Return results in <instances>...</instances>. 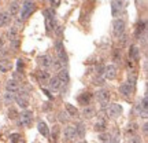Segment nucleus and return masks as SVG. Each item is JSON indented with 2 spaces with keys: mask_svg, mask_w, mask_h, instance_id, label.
Returning a JSON list of instances; mask_svg holds the SVG:
<instances>
[{
  "mask_svg": "<svg viewBox=\"0 0 148 143\" xmlns=\"http://www.w3.org/2000/svg\"><path fill=\"white\" fill-rule=\"evenodd\" d=\"M19 120H18V124H19V127H30L32 125V121H33V113L30 110H25L23 113L19 114Z\"/></svg>",
  "mask_w": 148,
  "mask_h": 143,
  "instance_id": "f257e3e1",
  "label": "nucleus"
},
{
  "mask_svg": "<svg viewBox=\"0 0 148 143\" xmlns=\"http://www.w3.org/2000/svg\"><path fill=\"white\" fill-rule=\"evenodd\" d=\"M125 32V21L123 19H115L112 22V33L115 37H119Z\"/></svg>",
  "mask_w": 148,
  "mask_h": 143,
  "instance_id": "f03ea898",
  "label": "nucleus"
},
{
  "mask_svg": "<svg viewBox=\"0 0 148 143\" xmlns=\"http://www.w3.org/2000/svg\"><path fill=\"white\" fill-rule=\"evenodd\" d=\"M96 98H97V101L100 102L101 106L106 107L107 105H108V102H110V91H108V90H100V91H97Z\"/></svg>",
  "mask_w": 148,
  "mask_h": 143,
  "instance_id": "7ed1b4c3",
  "label": "nucleus"
},
{
  "mask_svg": "<svg viewBox=\"0 0 148 143\" xmlns=\"http://www.w3.org/2000/svg\"><path fill=\"white\" fill-rule=\"evenodd\" d=\"M33 10H34L33 1L32 0H26V1L23 3V6H22V8H21V17L23 18V19H26L27 17L33 12Z\"/></svg>",
  "mask_w": 148,
  "mask_h": 143,
  "instance_id": "20e7f679",
  "label": "nucleus"
},
{
  "mask_svg": "<svg viewBox=\"0 0 148 143\" xmlns=\"http://www.w3.org/2000/svg\"><path fill=\"white\" fill-rule=\"evenodd\" d=\"M122 114V106L118 103H112L110 105V107H107V116L111 118H116Z\"/></svg>",
  "mask_w": 148,
  "mask_h": 143,
  "instance_id": "39448f33",
  "label": "nucleus"
},
{
  "mask_svg": "<svg viewBox=\"0 0 148 143\" xmlns=\"http://www.w3.org/2000/svg\"><path fill=\"white\" fill-rule=\"evenodd\" d=\"M63 139L66 142H71L75 139V129L73 125H67L63 131Z\"/></svg>",
  "mask_w": 148,
  "mask_h": 143,
  "instance_id": "423d86ee",
  "label": "nucleus"
},
{
  "mask_svg": "<svg viewBox=\"0 0 148 143\" xmlns=\"http://www.w3.org/2000/svg\"><path fill=\"white\" fill-rule=\"evenodd\" d=\"M103 73H104V77L107 80H114L116 77V68L114 65H107V66H104Z\"/></svg>",
  "mask_w": 148,
  "mask_h": 143,
  "instance_id": "0eeeda50",
  "label": "nucleus"
},
{
  "mask_svg": "<svg viewBox=\"0 0 148 143\" xmlns=\"http://www.w3.org/2000/svg\"><path fill=\"white\" fill-rule=\"evenodd\" d=\"M122 7H123V4H122L121 0H112V3H111V14H112V17L119 15L122 11Z\"/></svg>",
  "mask_w": 148,
  "mask_h": 143,
  "instance_id": "6e6552de",
  "label": "nucleus"
},
{
  "mask_svg": "<svg viewBox=\"0 0 148 143\" xmlns=\"http://www.w3.org/2000/svg\"><path fill=\"white\" fill-rule=\"evenodd\" d=\"M5 90L11 92V94H16V92H19V84L16 83L15 80H8L7 83H5Z\"/></svg>",
  "mask_w": 148,
  "mask_h": 143,
  "instance_id": "1a4fd4ad",
  "label": "nucleus"
},
{
  "mask_svg": "<svg viewBox=\"0 0 148 143\" xmlns=\"http://www.w3.org/2000/svg\"><path fill=\"white\" fill-rule=\"evenodd\" d=\"M129 57H130V61H138L140 59V48L137 46H130L129 48Z\"/></svg>",
  "mask_w": 148,
  "mask_h": 143,
  "instance_id": "9d476101",
  "label": "nucleus"
},
{
  "mask_svg": "<svg viewBox=\"0 0 148 143\" xmlns=\"http://www.w3.org/2000/svg\"><path fill=\"white\" fill-rule=\"evenodd\" d=\"M12 69V62L8 61V59H0V72H3V73H7V72H10Z\"/></svg>",
  "mask_w": 148,
  "mask_h": 143,
  "instance_id": "9b49d317",
  "label": "nucleus"
},
{
  "mask_svg": "<svg viewBox=\"0 0 148 143\" xmlns=\"http://www.w3.org/2000/svg\"><path fill=\"white\" fill-rule=\"evenodd\" d=\"M11 22V17H10V12H0V28L3 26H8Z\"/></svg>",
  "mask_w": 148,
  "mask_h": 143,
  "instance_id": "f8f14e48",
  "label": "nucleus"
},
{
  "mask_svg": "<svg viewBox=\"0 0 148 143\" xmlns=\"http://www.w3.org/2000/svg\"><path fill=\"white\" fill-rule=\"evenodd\" d=\"M48 85H49V88L52 91H56L60 88V85H62V83H60V80L58 79V76H55V77H49V80H48Z\"/></svg>",
  "mask_w": 148,
  "mask_h": 143,
  "instance_id": "ddd939ff",
  "label": "nucleus"
},
{
  "mask_svg": "<svg viewBox=\"0 0 148 143\" xmlns=\"http://www.w3.org/2000/svg\"><path fill=\"white\" fill-rule=\"evenodd\" d=\"M119 92H121L125 98H129L133 92V87L130 84H126V83H125V84H122L121 87H119Z\"/></svg>",
  "mask_w": 148,
  "mask_h": 143,
  "instance_id": "4468645a",
  "label": "nucleus"
},
{
  "mask_svg": "<svg viewBox=\"0 0 148 143\" xmlns=\"http://www.w3.org/2000/svg\"><path fill=\"white\" fill-rule=\"evenodd\" d=\"M90 99H92V94H90V92H82V94L78 96V102L81 105H84V106L89 105Z\"/></svg>",
  "mask_w": 148,
  "mask_h": 143,
  "instance_id": "2eb2a0df",
  "label": "nucleus"
},
{
  "mask_svg": "<svg viewBox=\"0 0 148 143\" xmlns=\"http://www.w3.org/2000/svg\"><path fill=\"white\" fill-rule=\"evenodd\" d=\"M37 129H38V132L41 133L44 138H48V136H49L48 127H47V124H45L44 121H38V124H37Z\"/></svg>",
  "mask_w": 148,
  "mask_h": 143,
  "instance_id": "dca6fc26",
  "label": "nucleus"
},
{
  "mask_svg": "<svg viewBox=\"0 0 148 143\" xmlns=\"http://www.w3.org/2000/svg\"><path fill=\"white\" fill-rule=\"evenodd\" d=\"M49 74H48V72H38L37 73V79H38V83L41 85H45L48 84V80H49Z\"/></svg>",
  "mask_w": 148,
  "mask_h": 143,
  "instance_id": "f3484780",
  "label": "nucleus"
},
{
  "mask_svg": "<svg viewBox=\"0 0 148 143\" xmlns=\"http://www.w3.org/2000/svg\"><path fill=\"white\" fill-rule=\"evenodd\" d=\"M58 79L60 80V83H62V84H67V83H69V80H70L69 72H67L66 69H60L59 70V74H58Z\"/></svg>",
  "mask_w": 148,
  "mask_h": 143,
  "instance_id": "a211bd4d",
  "label": "nucleus"
},
{
  "mask_svg": "<svg viewBox=\"0 0 148 143\" xmlns=\"http://www.w3.org/2000/svg\"><path fill=\"white\" fill-rule=\"evenodd\" d=\"M15 101H16V103L22 107V109H26V107L29 106V99H27V96H25V95L16 96Z\"/></svg>",
  "mask_w": 148,
  "mask_h": 143,
  "instance_id": "6ab92c4d",
  "label": "nucleus"
},
{
  "mask_svg": "<svg viewBox=\"0 0 148 143\" xmlns=\"http://www.w3.org/2000/svg\"><path fill=\"white\" fill-rule=\"evenodd\" d=\"M38 61H40V65H41L42 68H49V66H51V62H52L51 57H48V55H42V57H40Z\"/></svg>",
  "mask_w": 148,
  "mask_h": 143,
  "instance_id": "aec40b11",
  "label": "nucleus"
},
{
  "mask_svg": "<svg viewBox=\"0 0 148 143\" xmlns=\"http://www.w3.org/2000/svg\"><path fill=\"white\" fill-rule=\"evenodd\" d=\"M66 111L69 113V116H71V117H78V110H77V107H74L73 105H70V103H66Z\"/></svg>",
  "mask_w": 148,
  "mask_h": 143,
  "instance_id": "412c9836",
  "label": "nucleus"
},
{
  "mask_svg": "<svg viewBox=\"0 0 148 143\" xmlns=\"http://www.w3.org/2000/svg\"><path fill=\"white\" fill-rule=\"evenodd\" d=\"M19 8H21L19 4H18L16 1H12V3L10 4V7H8V12H10V15H12V17L16 15V14L19 12Z\"/></svg>",
  "mask_w": 148,
  "mask_h": 143,
  "instance_id": "4be33fe9",
  "label": "nucleus"
},
{
  "mask_svg": "<svg viewBox=\"0 0 148 143\" xmlns=\"http://www.w3.org/2000/svg\"><path fill=\"white\" fill-rule=\"evenodd\" d=\"M82 114H84L85 118H92V117L96 114V110L95 107H90V106H86L84 109V111H82Z\"/></svg>",
  "mask_w": 148,
  "mask_h": 143,
  "instance_id": "5701e85b",
  "label": "nucleus"
},
{
  "mask_svg": "<svg viewBox=\"0 0 148 143\" xmlns=\"http://www.w3.org/2000/svg\"><path fill=\"white\" fill-rule=\"evenodd\" d=\"M107 128V122L106 120H99V121L95 124V129L97 131V132H104Z\"/></svg>",
  "mask_w": 148,
  "mask_h": 143,
  "instance_id": "b1692460",
  "label": "nucleus"
},
{
  "mask_svg": "<svg viewBox=\"0 0 148 143\" xmlns=\"http://www.w3.org/2000/svg\"><path fill=\"white\" fill-rule=\"evenodd\" d=\"M51 66L53 68V70H55V72H59L60 69H63V68H64V62H63V61H60V59H55V61H52V62H51Z\"/></svg>",
  "mask_w": 148,
  "mask_h": 143,
  "instance_id": "393cba45",
  "label": "nucleus"
},
{
  "mask_svg": "<svg viewBox=\"0 0 148 143\" xmlns=\"http://www.w3.org/2000/svg\"><path fill=\"white\" fill-rule=\"evenodd\" d=\"M74 129H75V136H78V138H84V136H85V127H84V124H81V122H79L77 127H74Z\"/></svg>",
  "mask_w": 148,
  "mask_h": 143,
  "instance_id": "a878e982",
  "label": "nucleus"
},
{
  "mask_svg": "<svg viewBox=\"0 0 148 143\" xmlns=\"http://www.w3.org/2000/svg\"><path fill=\"white\" fill-rule=\"evenodd\" d=\"M145 21H140L137 23V26H136V36L137 37H140L141 36V33H144L145 32Z\"/></svg>",
  "mask_w": 148,
  "mask_h": 143,
  "instance_id": "bb28decb",
  "label": "nucleus"
},
{
  "mask_svg": "<svg viewBox=\"0 0 148 143\" xmlns=\"http://www.w3.org/2000/svg\"><path fill=\"white\" fill-rule=\"evenodd\" d=\"M7 36H8V39H10V41H11V40H15L16 36H18V28H16V26H11L10 29H8Z\"/></svg>",
  "mask_w": 148,
  "mask_h": 143,
  "instance_id": "cd10ccee",
  "label": "nucleus"
},
{
  "mask_svg": "<svg viewBox=\"0 0 148 143\" xmlns=\"http://www.w3.org/2000/svg\"><path fill=\"white\" fill-rule=\"evenodd\" d=\"M137 131H138V125L136 124V122H130V124L127 125V128H126V132H127V133H130V135L136 133Z\"/></svg>",
  "mask_w": 148,
  "mask_h": 143,
  "instance_id": "c85d7f7f",
  "label": "nucleus"
},
{
  "mask_svg": "<svg viewBox=\"0 0 148 143\" xmlns=\"http://www.w3.org/2000/svg\"><path fill=\"white\" fill-rule=\"evenodd\" d=\"M12 101H15V96H14V94H11V92H8V91H7V94H4V102L10 105Z\"/></svg>",
  "mask_w": 148,
  "mask_h": 143,
  "instance_id": "c756f323",
  "label": "nucleus"
},
{
  "mask_svg": "<svg viewBox=\"0 0 148 143\" xmlns=\"http://www.w3.org/2000/svg\"><path fill=\"white\" fill-rule=\"evenodd\" d=\"M18 116H19V113H18V110H16V109L11 107L10 110H8V118H11V120H15Z\"/></svg>",
  "mask_w": 148,
  "mask_h": 143,
  "instance_id": "7c9ffc66",
  "label": "nucleus"
},
{
  "mask_svg": "<svg viewBox=\"0 0 148 143\" xmlns=\"http://www.w3.org/2000/svg\"><path fill=\"white\" fill-rule=\"evenodd\" d=\"M99 139H100L101 142H111V135H110V133L101 132L100 136H99Z\"/></svg>",
  "mask_w": 148,
  "mask_h": 143,
  "instance_id": "2f4dec72",
  "label": "nucleus"
},
{
  "mask_svg": "<svg viewBox=\"0 0 148 143\" xmlns=\"http://www.w3.org/2000/svg\"><path fill=\"white\" fill-rule=\"evenodd\" d=\"M59 132H60L59 127H58V125H53V129H52V139H53V140H58Z\"/></svg>",
  "mask_w": 148,
  "mask_h": 143,
  "instance_id": "473e14b6",
  "label": "nucleus"
},
{
  "mask_svg": "<svg viewBox=\"0 0 148 143\" xmlns=\"http://www.w3.org/2000/svg\"><path fill=\"white\" fill-rule=\"evenodd\" d=\"M112 58H114V61H115V62H119V61H121V50H119V48L114 50Z\"/></svg>",
  "mask_w": 148,
  "mask_h": 143,
  "instance_id": "72a5a7b5",
  "label": "nucleus"
},
{
  "mask_svg": "<svg viewBox=\"0 0 148 143\" xmlns=\"http://www.w3.org/2000/svg\"><path fill=\"white\" fill-rule=\"evenodd\" d=\"M21 135L19 133H11L10 135V142H21Z\"/></svg>",
  "mask_w": 148,
  "mask_h": 143,
  "instance_id": "f704fd0d",
  "label": "nucleus"
},
{
  "mask_svg": "<svg viewBox=\"0 0 148 143\" xmlns=\"http://www.w3.org/2000/svg\"><path fill=\"white\" fill-rule=\"evenodd\" d=\"M127 43V36H125L123 33H122L121 36H119V47H125Z\"/></svg>",
  "mask_w": 148,
  "mask_h": 143,
  "instance_id": "c9c22d12",
  "label": "nucleus"
},
{
  "mask_svg": "<svg viewBox=\"0 0 148 143\" xmlns=\"http://www.w3.org/2000/svg\"><path fill=\"white\" fill-rule=\"evenodd\" d=\"M16 68H18V70H23V68H25V61H23V59H18V62H16Z\"/></svg>",
  "mask_w": 148,
  "mask_h": 143,
  "instance_id": "e433bc0d",
  "label": "nucleus"
},
{
  "mask_svg": "<svg viewBox=\"0 0 148 143\" xmlns=\"http://www.w3.org/2000/svg\"><path fill=\"white\" fill-rule=\"evenodd\" d=\"M67 114L66 113H63V111H60L59 113V120H60V122H67Z\"/></svg>",
  "mask_w": 148,
  "mask_h": 143,
  "instance_id": "4c0bfd02",
  "label": "nucleus"
},
{
  "mask_svg": "<svg viewBox=\"0 0 148 143\" xmlns=\"http://www.w3.org/2000/svg\"><path fill=\"white\" fill-rule=\"evenodd\" d=\"M103 72H104V66H103L101 64H99L97 66H96V73H97V74H101Z\"/></svg>",
  "mask_w": 148,
  "mask_h": 143,
  "instance_id": "58836bf2",
  "label": "nucleus"
},
{
  "mask_svg": "<svg viewBox=\"0 0 148 143\" xmlns=\"http://www.w3.org/2000/svg\"><path fill=\"white\" fill-rule=\"evenodd\" d=\"M60 1H62V0H51V4H52L53 7H56V6L60 4Z\"/></svg>",
  "mask_w": 148,
  "mask_h": 143,
  "instance_id": "ea45409f",
  "label": "nucleus"
},
{
  "mask_svg": "<svg viewBox=\"0 0 148 143\" xmlns=\"http://www.w3.org/2000/svg\"><path fill=\"white\" fill-rule=\"evenodd\" d=\"M5 55H7V51H5L4 48H0V58H1V57H5Z\"/></svg>",
  "mask_w": 148,
  "mask_h": 143,
  "instance_id": "a19ab883",
  "label": "nucleus"
},
{
  "mask_svg": "<svg viewBox=\"0 0 148 143\" xmlns=\"http://www.w3.org/2000/svg\"><path fill=\"white\" fill-rule=\"evenodd\" d=\"M127 68H130V69H134V61H129V62H127Z\"/></svg>",
  "mask_w": 148,
  "mask_h": 143,
  "instance_id": "79ce46f5",
  "label": "nucleus"
}]
</instances>
